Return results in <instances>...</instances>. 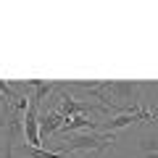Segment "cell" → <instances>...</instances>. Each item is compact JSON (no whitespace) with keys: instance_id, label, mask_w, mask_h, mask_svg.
Masks as SVG:
<instances>
[{"instance_id":"obj_1","label":"cell","mask_w":158,"mask_h":158,"mask_svg":"<svg viewBox=\"0 0 158 158\" xmlns=\"http://www.w3.org/2000/svg\"><path fill=\"white\" fill-rule=\"evenodd\" d=\"M116 137L118 135H108V132H77V135H66L61 140H56V153H63V156L71 158L74 153H103L113 150L116 148Z\"/></svg>"},{"instance_id":"obj_2","label":"cell","mask_w":158,"mask_h":158,"mask_svg":"<svg viewBox=\"0 0 158 158\" xmlns=\"http://www.w3.org/2000/svg\"><path fill=\"white\" fill-rule=\"evenodd\" d=\"M63 121H66V118H63L53 106H40L37 127H40V140H42V145H48V140L56 137V132L63 127Z\"/></svg>"},{"instance_id":"obj_3","label":"cell","mask_w":158,"mask_h":158,"mask_svg":"<svg viewBox=\"0 0 158 158\" xmlns=\"http://www.w3.org/2000/svg\"><path fill=\"white\" fill-rule=\"evenodd\" d=\"M137 156L140 158H158V132L145 129L137 137Z\"/></svg>"},{"instance_id":"obj_4","label":"cell","mask_w":158,"mask_h":158,"mask_svg":"<svg viewBox=\"0 0 158 158\" xmlns=\"http://www.w3.org/2000/svg\"><path fill=\"white\" fill-rule=\"evenodd\" d=\"M13 150L21 158H69V156H63V153L50 150V148H32V145H27V142H19Z\"/></svg>"},{"instance_id":"obj_5","label":"cell","mask_w":158,"mask_h":158,"mask_svg":"<svg viewBox=\"0 0 158 158\" xmlns=\"http://www.w3.org/2000/svg\"><path fill=\"white\" fill-rule=\"evenodd\" d=\"M8 92H11V82H0V100H3Z\"/></svg>"}]
</instances>
